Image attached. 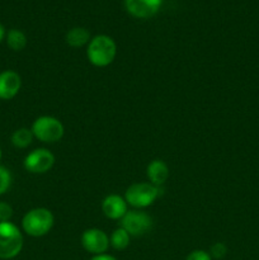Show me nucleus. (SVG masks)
Here are the masks:
<instances>
[{"label":"nucleus","mask_w":259,"mask_h":260,"mask_svg":"<svg viewBox=\"0 0 259 260\" xmlns=\"http://www.w3.org/2000/svg\"><path fill=\"white\" fill-rule=\"evenodd\" d=\"M2 159H3V151L2 149H0V161H2Z\"/></svg>","instance_id":"obj_23"},{"label":"nucleus","mask_w":259,"mask_h":260,"mask_svg":"<svg viewBox=\"0 0 259 260\" xmlns=\"http://www.w3.org/2000/svg\"><path fill=\"white\" fill-rule=\"evenodd\" d=\"M5 41H7L8 47L12 51H15V52L24 50L28 42L25 33L23 30L17 29V28L8 30L7 36H5Z\"/></svg>","instance_id":"obj_14"},{"label":"nucleus","mask_w":259,"mask_h":260,"mask_svg":"<svg viewBox=\"0 0 259 260\" xmlns=\"http://www.w3.org/2000/svg\"><path fill=\"white\" fill-rule=\"evenodd\" d=\"M169 174V167L167 165V162L160 159H155L150 161L146 168L147 179L151 184L157 185V187H161L167 182Z\"/></svg>","instance_id":"obj_12"},{"label":"nucleus","mask_w":259,"mask_h":260,"mask_svg":"<svg viewBox=\"0 0 259 260\" xmlns=\"http://www.w3.org/2000/svg\"><path fill=\"white\" fill-rule=\"evenodd\" d=\"M228 254V246L225 243H215L210 249V255L212 259H223Z\"/></svg>","instance_id":"obj_18"},{"label":"nucleus","mask_w":259,"mask_h":260,"mask_svg":"<svg viewBox=\"0 0 259 260\" xmlns=\"http://www.w3.org/2000/svg\"><path fill=\"white\" fill-rule=\"evenodd\" d=\"M55 217L47 208L37 207L28 211L22 218V229L28 236L42 238L53 228Z\"/></svg>","instance_id":"obj_2"},{"label":"nucleus","mask_w":259,"mask_h":260,"mask_svg":"<svg viewBox=\"0 0 259 260\" xmlns=\"http://www.w3.org/2000/svg\"><path fill=\"white\" fill-rule=\"evenodd\" d=\"M160 192H161L160 187L151 184L150 182L135 183L127 188L124 200L128 206L141 210L151 206L159 198Z\"/></svg>","instance_id":"obj_4"},{"label":"nucleus","mask_w":259,"mask_h":260,"mask_svg":"<svg viewBox=\"0 0 259 260\" xmlns=\"http://www.w3.org/2000/svg\"><path fill=\"white\" fill-rule=\"evenodd\" d=\"M164 0H124L127 13L137 19H149L157 14Z\"/></svg>","instance_id":"obj_9"},{"label":"nucleus","mask_w":259,"mask_h":260,"mask_svg":"<svg viewBox=\"0 0 259 260\" xmlns=\"http://www.w3.org/2000/svg\"><path fill=\"white\" fill-rule=\"evenodd\" d=\"M23 165L32 174H45L55 165V155L48 149H36L24 157Z\"/></svg>","instance_id":"obj_7"},{"label":"nucleus","mask_w":259,"mask_h":260,"mask_svg":"<svg viewBox=\"0 0 259 260\" xmlns=\"http://www.w3.org/2000/svg\"><path fill=\"white\" fill-rule=\"evenodd\" d=\"M22 88V78L14 70H4L0 73V99L10 101L19 93Z\"/></svg>","instance_id":"obj_10"},{"label":"nucleus","mask_w":259,"mask_h":260,"mask_svg":"<svg viewBox=\"0 0 259 260\" xmlns=\"http://www.w3.org/2000/svg\"><path fill=\"white\" fill-rule=\"evenodd\" d=\"M154 221L149 213L140 210L128 211L121 220V228L124 229L130 236H141L152 229Z\"/></svg>","instance_id":"obj_6"},{"label":"nucleus","mask_w":259,"mask_h":260,"mask_svg":"<svg viewBox=\"0 0 259 260\" xmlns=\"http://www.w3.org/2000/svg\"><path fill=\"white\" fill-rule=\"evenodd\" d=\"M5 36H7V30H5L4 25L0 23V43L3 42V40H5Z\"/></svg>","instance_id":"obj_22"},{"label":"nucleus","mask_w":259,"mask_h":260,"mask_svg":"<svg viewBox=\"0 0 259 260\" xmlns=\"http://www.w3.org/2000/svg\"><path fill=\"white\" fill-rule=\"evenodd\" d=\"M23 244V234L17 225L12 221L0 222V259H14L22 251Z\"/></svg>","instance_id":"obj_3"},{"label":"nucleus","mask_w":259,"mask_h":260,"mask_svg":"<svg viewBox=\"0 0 259 260\" xmlns=\"http://www.w3.org/2000/svg\"><path fill=\"white\" fill-rule=\"evenodd\" d=\"M91 40L90 32L84 27H74L65 35V42L73 48H80L88 45Z\"/></svg>","instance_id":"obj_13"},{"label":"nucleus","mask_w":259,"mask_h":260,"mask_svg":"<svg viewBox=\"0 0 259 260\" xmlns=\"http://www.w3.org/2000/svg\"><path fill=\"white\" fill-rule=\"evenodd\" d=\"M33 139H35V136H33L32 129L22 127V128H18L13 132L10 141H12L13 146L17 147V149H27L32 144Z\"/></svg>","instance_id":"obj_15"},{"label":"nucleus","mask_w":259,"mask_h":260,"mask_svg":"<svg viewBox=\"0 0 259 260\" xmlns=\"http://www.w3.org/2000/svg\"><path fill=\"white\" fill-rule=\"evenodd\" d=\"M81 245L85 251L99 255L107 253L109 248V236L101 229H88L81 235Z\"/></svg>","instance_id":"obj_8"},{"label":"nucleus","mask_w":259,"mask_h":260,"mask_svg":"<svg viewBox=\"0 0 259 260\" xmlns=\"http://www.w3.org/2000/svg\"><path fill=\"white\" fill-rule=\"evenodd\" d=\"M86 56L91 65L106 68L114 61L117 56V45L112 37L98 35L90 40L86 47Z\"/></svg>","instance_id":"obj_1"},{"label":"nucleus","mask_w":259,"mask_h":260,"mask_svg":"<svg viewBox=\"0 0 259 260\" xmlns=\"http://www.w3.org/2000/svg\"><path fill=\"white\" fill-rule=\"evenodd\" d=\"M90 260H117L113 255H109V254H99V255H93V258Z\"/></svg>","instance_id":"obj_21"},{"label":"nucleus","mask_w":259,"mask_h":260,"mask_svg":"<svg viewBox=\"0 0 259 260\" xmlns=\"http://www.w3.org/2000/svg\"><path fill=\"white\" fill-rule=\"evenodd\" d=\"M102 211L109 220L121 221L123 216L128 212V205L122 196L109 194L102 202Z\"/></svg>","instance_id":"obj_11"},{"label":"nucleus","mask_w":259,"mask_h":260,"mask_svg":"<svg viewBox=\"0 0 259 260\" xmlns=\"http://www.w3.org/2000/svg\"><path fill=\"white\" fill-rule=\"evenodd\" d=\"M35 139L45 144H55L63 137L65 128L60 119L52 116H41L35 119L32 127Z\"/></svg>","instance_id":"obj_5"},{"label":"nucleus","mask_w":259,"mask_h":260,"mask_svg":"<svg viewBox=\"0 0 259 260\" xmlns=\"http://www.w3.org/2000/svg\"><path fill=\"white\" fill-rule=\"evenodd\" d=\"M13 207L7 202H0V222H9L13 217Z\"/></svg>","instance_id":"obj_19"},{"label":"nucleus","mask_w":259,"mask_h":260,"mask_svg":"<svg viewBox=\"0 0 259 260\" xmlns=\"http://www.w3.org/2000/svg\"><path fill=\"white\" fill-rule=\"evenodd\" d=\"M130 239H131L130 234L127 233L124 229H122L121 226H119V228L116 229V230L112 233V235L109 236V244H111V246L114 250L121 251L128 248Z\"/></svg>","instance_id":"obj_16"},{"label":"nucleus","mask_w":259,"mask_h":260,"mask_svg":"<svg viewBox=\"0 0 259 260\" xmlns=\"http://www.w3.org/2000/svg\"><path fill=\"white\" fill-rule=\"evenodd\" d=\"M13 177L8 168L0 165V196L5 194L12 185Z\"/></svg>","instance_id":"obj_17"},{"label":"nucleus","mask_w":259,"mask_h":260,"mask_svg":"<svg viewBox=\"0 0 259 260\" xmlns=\"http://www.w3.org/2000/svg\"><path fill=\"white\" fill-rule=\"evenodd\" d=\"M185 260H213V259L211 258L210 253L198 249V250L190 251V253L187 255V258H185Z\"/></svg>","instance_id":"obj_20"}]
</instances>
